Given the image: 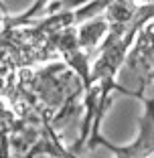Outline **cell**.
I'll return each instance as SVG.
<instances>
[{
	"instance_id": "obj_1",
	"label": "cell",
	"mask_w": 154,
	"mask_h": 158,
	"mask_svg": "<svg viewBox=\"0 0 154 158\" xmlns=\"http://www.w3.org/2000/svg\"><path fill=\"white\" fill-rule=\"evenodd\" d=\"M124 75L134 79L138 85L132 98L142 99L144 116L140 118V134L128 144L132 158H152L154 156V20L142 28L134 41L130 55L126 59Z\"/></svg>"
}]
</instances>
